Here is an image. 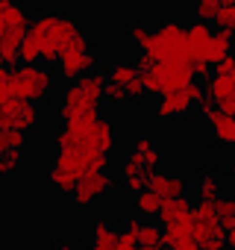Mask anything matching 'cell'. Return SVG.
Returning a JSON list of instances; mask_svg holds the SVG:
<instances>
[{
  "instance_id": "obj_24",
  "label": "cell",
  "mask_w": 235,
  "mask_h": 250,
  "mask_svg": "<svg viewBox=\"0 0 235 250\" xmlns=\"http://www.w3.org/2000/svg\"><path fill=\"white\" fill-rule=\"evenodd\" d=\"M162 235L165 229L153 221H141L138 218V227H136V238H138V247H159L162 244Z\"/></svg>"
},
{
  "instance_id": "obj_26",
  "label": "cell",
  "mask_w": 235,
  "mask_h": 250,
  "mask_svg": "<svg viewBox=\"0 0 235 250\" xmlns=\"http://www.w3.org/2000/svg\"><path fill=\"white\" fill-rule=\"evenodd\" d=\"M215 212H217V218H220V224H223L226 232L235 229V197H229V194L217 197L215 200Z\"/></svg>"
},
{
  "instance_id": "obj_12",
  "label": "cell",
  "mask_w": 235,
  "mask_h": 250,
  "mask_svg": "<svg viewBox=\"0 0 235 250\" xmlns=\"http://www.w3.org/2000/svg\"><path fill=\"white\" fill-rule=\"evenodd\" d=\"M197 109H200V115H203L206 124H209L212 139H215L217 145H223L226 150H235V115L217 109L215 100H209V97H203V100L197 103Z\"/></svg>"
},
{
  "instance_id": "obj_11",
  "label": "cell",
  "mask_w": 235,
  "mask_h": 250,
  "mask_svg": "<svg viewBox=\"0 0 235 250\" xmlns=\"http://www.w3.org/2000/svg\"><path fill=\"white\" fill-rule=\"evenodd\" d=\"M39 106L21 97H9L0 103V130H21V133H33L39 127Z\"/></svg>"
},
{
  "instance_id": "obj_9",
  "label": "cell",
  "mask_w": 235,
  "mask_h": 250,
  "mask_svg": "<svg viewBox=\"0 0 235 250\" xmlns=\"http://www.w3.org/2000/svg\"><path fill=\"white\" fill-rule=\"evenodd\" d=\"M15 83H18V97L39 106L53 94L56 77L47 65H21L15 68Z\"/></svg>"
},
{
  "instance_id": "obj_40",
  "label": "cell",
  "mask_w": 235,
  "mask_h": 250,
  "mask_svg": "<svg viewBox=\"0 0 235 250\" xmlns=\"http://www.w3.org/2000/svg\"><path fill=\"white\" fill-rule=\"evenodd\" d=\"M138 250H165V244H159V247H138Z\"/></svg>"
},
{
  "instance_id": "obj_4",
  "label": "cell",
  "mask_w": 235,
  "mask_h": 250,
  "mask_svg": "<svg viewBox=\"0 0 235 250\" xmlns=\"http://www.w3.org/2000/svg\"><path fill=\"white\" fill-rule=\"evenodd\" d=\"M53 145H82V147H91V150H100V153H112L115 145H118V136H115V124L103 115H94V118H85V121H71V124H62L53 136Z\"/></svg>"
},
{
  "instance_id": "obj_18",
  "label": "cell",
  "mask_w": 235,
  "mask_h": 250,
  "mask_svg": "<svg viewBox=\"0 0 235 250\" xmlns=\"http://www.w3.org/2000/svg\"><path fill=\"white\" fill-rule=\"evenodd\" d=\"M191 200L182 194V197H171V200H162V209H159V221H162V227H171V224H176V221H185L188 215H191Z\"/></svg>"
},
{
  "instance_id": "obj_13",
  "label": "cell",
  "mask_w": 235,
  "mask_h": 250,
  "mask_svg": "<svg viewBox=\"0 0 235 250\" xmlns=\"http://www.w3.org/2000/svg\"><path fill=\"white\" fill-rule=\"evenodd\" d=\"M112 186H115V180H112L106 171L85 174V177L77 183V188L71 191V200H74V206L85 209V206H91L94 200H100L103 194H109V191H112Z\"/></svg>"
},
{
  "instance_id": "obj_43",
  "label": "cell",
  "mask_w": 235,
  "mask_h": 250,
  "mask_svg": "<svg viewBox=\"0 0 235 250\" xmlns=\"http://www.w3.org/2000/svg\"><path fill=\"white\" fill-rule=\"evenodd\" d=\"M223 250H232V247H223Z\"/></svg>"
},
{
  "instance_id": "obj_7",
  "label": "cell",
  "mask_w": 235,
  "mask_h": 250,
  "mask_svg": "<svg viewBox=\"0 0 235 250\" xmlns=\"http://www.w3.org/2000/svg\"><path fill=\"white\" fill-rule=\"evenodd\" d=\"M191 232H194V244L200 250H223L226 247V229L215 212V203L197 200V206L191 209Z\"/></svg>"
},
{
  "instance_id": "obj_33",
  "label": "cell",
  "mask_w": 235,
  "mask_h": 250,
  "mask_svg": "<svg viewBox=\"0 0 235 250\" xmlns=\"http://www.w3.org/2000/svg\"><path fill=\"white\" fill-rule=\"evenodd\" d=\"M215 24H217V30L235 33V6H220V12L215 15Z\"/></svg>"
},
{
  "instance_id": "obj_32",
  "label": "cell",
  "mask_w": 235,
  "mask_h": 250,
  "mask_svg": "<svg viewBox=\"0 0 235 250\" xmlns=\"http://www.w3.org/2000/svg\"><path fill=\"white\" fill-rule=\"evenodd\" d=\"M130 100H133V97H130L127 85H115V83H109V85H106V103L121 106V103H130Z\"/></svg>"
},
{
  "instance_id": "obj_30",
  "label": "cell",
  "mask_w": 235,
  "mask_h": 250,
  "mask_svg": "<svg viewBox=\"0 0 235 250\" xmlns=\"http://www.w3.org/2000/svg\"><path fill=\"white\" fill-rule=\"evenodd\" d=\"M127 36H130V39L136 42V47H138V50L144 53V50L150 47L153 30H150V27H144V24H130V27H127Z\"/></svg>"
},
{
  "instance_id": "obj_19",
  "label": "cell",
  "mask_w": 235,
  "mask_h": 250,
  "mask_svg": "<svg viewBox=\"0 0 235 250\" xmlns=\"http://www.w3.org/2000/svg\"><path fill=\"white\" fill-rule=\"evenodd\" d=\"M162 244H165L168 250H174V247H185V244H194V232H191V215H188L185 221H176V224L165 227Z\"/></svg>"
},
{
  "instance_id": "obj_38",
  "label": "cell",
  "mask_w": 235,
  "mask_h": 250,
  "mask_svg": "<svg viewBox=\"0 0 235 250\" xmlns=\"http://www.w3.org/2000/svg\"><path fill=\"white\" fill-rule=\"evenodd\" d=\"M174 250H200L197 244H185V247H174Z\"/></svg>"
},
{
  "instance_id": "obj_34",
  "label": "cell",
  "mask_w": 235,
  "mask_h": 250,
  "mask_svg": "<svg viewBox=\"0 0 235 250\" xmlns=\"http://www.w3.org/2000/svg\"><path fill=\"white\" fill-rule=\"evenodd\" d=\"M191 65V71H194V80H209L212 74H209V62H203V59H194V62H188Z\"/></svg>"
},
{
  "instance_id": "obj_2",
  "label": "cell",
  "mask_w": 235,
  "mask_h": 250,
  "mask_svg": "<svg viewBox=\"0 0 235 250\" xmlns=\"http://www.w3.org/2000/svg\"><path fill=\"white\" fill-rule=\"evenodd\" d=\"M109 168V156L82 145H59L50 162V186L62 194H71L85 174H97Z\"/></svg>"
},
{
  "instance_id": "obj_41",
  "label": "cell",
  "mask_w": 235,
  "mask_h": 250,
  "mask_svg": "<svg viewBox=\"0 0 235 250\" xmlns=\"http://www.w3.org/2000/svg\"><path fill=\"white\" fill-rule=\"evenodd\" d=\"M220 6H235V0H220Z\"/></svg>"
},
{
  "instance_id": "obj_16",
  "label": "cell",
  "mask_w": 235,
  "mask_h": 250,
  "mask_svg": "<svg viewBox=\"0 0 235 250\" xmlns=\"http://www.w3.org/2000/svg\"><path fill=\"white\" fill-rule=\"evenodd\" d=\"M194 197L203 203H215L217 197H223V180L215 171H203L194 180Z\"/></svg>"
},
{
  "instance_id": "obj_36",
  "label": "cell",
  "mask_w": 235,
  "mask_h": 250,
  "mask_svg": "<svg viewBox=\"0 0 235 250\" xmlns=\"http://www.w3.org/2000/svg\"><path fill=\"white\" fill-rule=\"evenodd\" d=\"M53 250H77V244H74L71 238H65V241H59V244H56Z\"/></svg>"
},
{
  "instance_id": "obj_20",
  "label": "cell",
  "mask_w": 235,
  "mask_h": 250,
  "mask_svg": "<svg viewBox=\"0 0 235 250\" xmlns=\"http://www.w3.org/2000/svg\"><path fill=\"white\" fill-rule=\"evenodd\" d=\"M0 24L6 30L12 27H30V15L18 0H0Z\"/></svg>"
},
{
  "instance_id": "obj_8",
  "label": "cell",
  "mask_w": 235,
  "mask_h": 250,
  "mask_svg": "<svg viewBox=\"0 0 235 250\" xmlns=\"http://www.w3.org/2000/svg\"><path fill=\"white\" fill-rule=\"evenodd\" d=\"M56 68H59V77L65 83H74V80H79V77H85V74H91L97 68V56L91 53L88 36L82 30L71 39V44L65 47V53H62V59H59Z\"/></svg>"
},
{
  "instance_id": "obj_14",
  "label": "cell",
  "mask_w": 235,
  "mask_h": 250,
  "mask_svg": "<svg viewBox=\"0 0 235 250\" xmlns=\"http://www.w3.org/2000/svg\"><path fill=\"white\" fill-rule=\"evenodd\" d=\"M147 188L156 191L162 200H171V197H182L185 188H188V183L182 177H176V174H168V171L156 168V171L147 174Z\"/></svg>"
},
{
  "instance_id": "obj_29",
  "label": "cell",
  "mask_w": 235,
  "mask_h": 250,
  "mask_svg": "<svg viewBox=\"0 0 235 250\" xmlns=\"http://www.w3.org/2000/svg\"><path fill=\"white\" fill-rule=\"evenodd\" d=\"M18 97V83H15V68H0V103Z\"/></svg>"
},
{
  "instance_id": "obj_27",
  "label": "cell",
  "mask_w": 235,
  "mask_h": 250,
  "mask_svg": "<svg viewBox=\"0 0 235 250\" xmlns=\"http://www.w3.org/2000/svg\"><path fill=\"white\" fill-rule=\"evenodd\" d=\"M24 168V153L21 150H9V153H0V180L15 177Z\"/></svg>"
},
{
  "instance_id": "obj_3",
  "label": "cell",
  "mask_w": 235,
  "mask_h": 250,
  "mask_svg": "<svg viewBox=\"0 0 235 250\" xmlns=\"http://www.w3.org/2000/svg\"><path fill=\"white\" fill-rule=\"evenodd\" d=\"M106 85H109V77L100 71H91V74L68 83L59 97V106H56L59 121L71 124V121H85V118L100 115V106L106 103Z\"/></svg>"
},
{
  "instance_id": "obj_1",
  "label": "cell",
  "mask_w": 235,
  "mask_h": 250,
  "mask_svg": "<svg viewBox=\"0 0 235 250\" xmlns=\"http://www.w3.org/2000/svg\"><path fill=\"white\" fill-rule=\"evenodd\" d=\"M79 33L77 21L59 12H41L30 21L24 44H21V62L24 65H59L65 47Z\"/></svg>"
},
{
  "instance_id": "obj_35",
  "label": "cell",
  "mask_w": 235,
  "mask_h": 250,
  "mask_svg": "<svg viewBox=\"0 0 235 250\" xmlns=\"http://www.w3.org/2000/svg\"><path fill=\"white\" fill-rule=\"evenodd\" d=\"M215 74H223V77L235 74V56H226L223 62H217V65H215Z\"/></svg>"
},
{
  "instance_id": "obj_17",
  "label": "cell",
  "mask_w": 235,
  "mask_h": 250,
  "mask_svg": "<svg viewBox=\"0 0 235 250\" xmlns=\"http://www.w3.org/2000/svg\"><path fill=\"white\" fill-rule=\"evenodd\" d=\"M232 44H235V33H229V30H215V36H212V42H209V50H206V62H209V65L223 62L226 56H232Z\"/></svg>"
},
{
  "instance_id": "obj_31",
  "label": "cell",
  "mask_w": 235,
  "mask_h": 250,
  "mask_svg": "<svg viewBox=\"0 0 235 250\" xmlns=\"http://www.w3.org/2000/svg\"><path fill=\"white\" fill-rule=\"evenodd\" d=\"M220 12V0H194V15L197 21H215V15Z\"/></svg>"
},
{
  "instance_id": "obj_15",
  "label": "cell",
  "mask_w": 235,
  "mask_h": 250,
  "mask_svg": "<svg viewBox=\"0 0 235 250\" xmlns=\"http://www.w3.org/2000/svg\"><path fill=\"white\" fill-rule=\"evenodd\" d=\"M215 30L206 24V21H194L185 27V44H188V62L194 59H203L206 62V50H209V42H212Z\"/></svg>"
},
{
  "instance_id": "obj_22",
  "label": "cell",
  "mask_w": 235,
  "mask_h": 250,
  "mask_svg": "<svg viewBox=\"0 0 235 250\" xmlns=\"http://www.w3.org/2000/svg\"><path fill=\"white\" fill-rule=\"evenodd\" d=\"M118 238H121V232H118L112 224L97 221L94 235H91V250H115L118 247Z\"/></svg>"
},
{
  "instance_id": "obj_6",
  "label": "cell",
  "mask_w": 235,
  "mask_h": 250,
  "mask_svg": "<svg viewBox=\"0 0 235 250\" xmlns=\"http://www.w3.org/2000/svg\"><path fill=\"white\" fill-rule=\"evenodd\" d=\"M156 62H188V44H185V27L176 21H165L153 30L150 47L144 50Z\"/></svg>"
},
{
  "instance_id": "obj_37",
  "label": "cell",
  "mask_w": 235,
  "mask_h": 250,
  "mask_svg": "<svg viewBox=\"0 0 235 250\" xmlns=\"http://www.w3.org/2000/svg\"><path fill=\"white\" fill-rule=\"evenodd\" d=\"M226 247H232V250H235V229H229V232H226Z\"/></svg>"
},
{
  "instance_id": "obj_10",
  "label": "cell",
  "mask_w": 235,
  "mask_h": 250,
  "mask_svg": "<svg viewBox=\"0 0 235 250\" xmlns=\"http://www.w3.org/2000/svg\"><path fill=\"white\" fill-rule=\"evenodd\" d=\"M206 97V88L200 83H191L179 91H168L156 100V118L159 121H174V118H182L188 115L191 109H197V103Z\"/></svg>"
},
{
  "instance_id": "obj_21",
  "label": "cell",
  "mask_w": 235,
  "mask_h": 250,
  "mask_svg": "<svg viewBox=\"0 0 235 250\" xmlns=\"http://www.w3.org/2000/svg\"><path fill=\"white\" fill-rule=\"evenodd\" d=\"M147 171H156L159 168V162H162V153H159V147L150 142V139H138L136 145H133V150H130Z\"/></svg>"
},
{
  "instance_id": "obj_42",
  "label": "cell",
  "mask_w": 235,
  "mask_h": 250,
  "mask_svg": "<svg viewBox=\"0 0 235 250\" xmlns=\"http://www.w3.org/2000/svg\"><path fill=\"white\" fill-rule=\"evenodd\" d=\"M0 68H6V62H3V53H0Z\"/></svg>"
},
{
  "instance_id": "obj_25",
  "label": "cell",
  "mask_w": 235,
  "mask_h": 250,
  "mask_svg": "<svg viewBox=\"0 0 235 250\" xmlns=\"http://www.w3.org/2000/svg\"><path fill=\"white\" fill-rule=\"evenodd\" d=\"M106 77H109V83H115V85H130V83H136L141 74H138V68L130 65V62H118V65H112V68L106 71Z\"/></svg>"
},
{
  "instance_id": "obj_23",
  "label": "cell",
  "mask_w": 235,
  "mask_h": 250,
  "mask_svg": "<svg viewBox=\"0 0 235 250\" xmlns=\"http://www.w3.org/2000/svg\"><path fill=\"white\" fill-rule=\"evenodd\" d=\"M159 209H162V197L156 191L144 188V191L136 194V212H138V218H144V221L159 218Z\"/></svg>"
},
{
  "instance_id": "obj_39",
  "label": "cell",
  "mask_w": 235,
  "mask_h": 250,
  "mask_svg": "<svg viewBox=\"0 0 235 250\" xmlns=\"http://www.w3.org/2000/svg\"><path fill=\"white\" fill-rule=\"evenodd\" d=\"M229 177L235 180V156H232V162H229Z\"/></svg>"
},
{
  "instance_id": "obj_44",
  "label": "cell",
  "mask_w": 235,
  "mask_h": 250,
  "mask_svg": "<svg viewBox=\"0 0 235 250\" xmlns=\"http://www.w3.org/2000/svg\"><path fill=\"white\" fill-rule=\"evenodd\" d=\"M232 197H235V194H232Z\"/></svg>"
},
{
  "instance_id": "obj_28",
  "label": "cell",
  "mask_w": 235,
  "mask_h": 250,
  "mask_svg": "<svg viewBox=\"0 0 235 250\" xmlns=\"http://www.w3.org/2000/svg\"><path fill=\"white\" fill-rule=\"evenodd\" d=\"M24 145H27V133H21V130H0V153L24 150Z\"/></svg>"
},
{
  "instance_id": "obj_5",
  "label": "cell",
  "mask_w": 235,
  "mask_h": 250,
  "mask_svg": "<svg viewBox=\"0 0 235 250\" xmlns=\"http://www.w3.org/2000/svg\"><path fill=\"white\" fill-rule=\"evenodd\" d=\"M138 74H141L144 91L156 94V97H162L168 91H179L194 83V71L188 62H153L150 68H144Z\"/></svg>"
}]
</instances>
